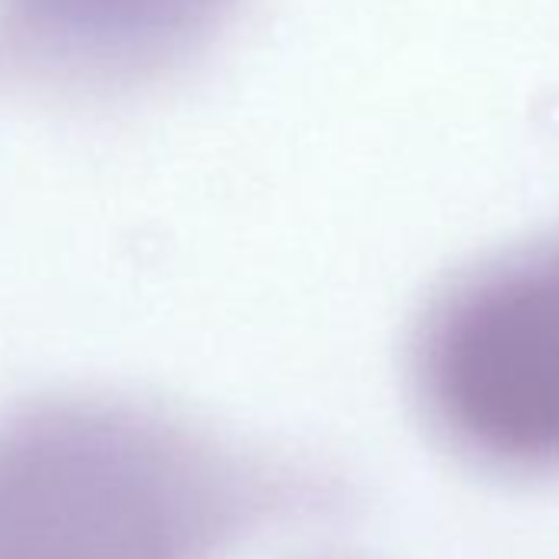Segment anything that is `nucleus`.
<instances>
[{"instance_id": "1", "label": "nucleus", "mask_w": 559, "mask_h": 559, "mask_svg": "<svg viewBox=\"0 0 559 559\" xmlns=\"http://www.w3.org/2000/svg\"><path fill=\"white\" fill-rule=\"evenodd\" d=\"M221 503L171 421L99 395H47L0 421V559H201Z\"/></svg>"}]
</instances>
